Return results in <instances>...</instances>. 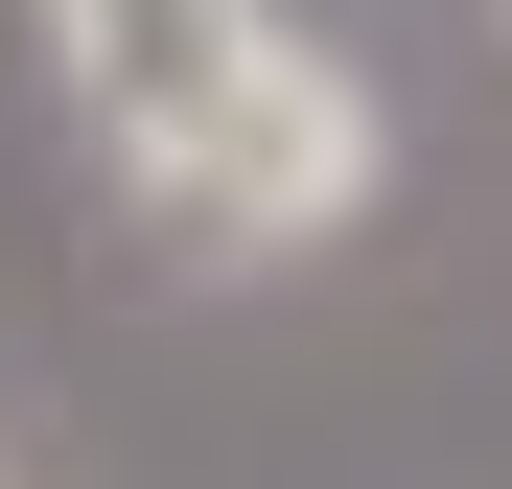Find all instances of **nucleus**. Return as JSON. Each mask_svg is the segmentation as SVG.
Returning a JSON list of instances; mask_svg holds the SVG:
<instances>
[{
    "label": "nucleus",
    "instance_id": "obj_2",
    "mask_svg": "<svg viewBox=\"0 0 512 489\" xmlns=\"http://www.w3.org/2000/svg\"><path fill=\"white\" fill-rule=\"evenodd\" d=\"M256 24H280V0H47V47H70V94H94L117 163L187 140V117H210V70H233Z\"/></svg>",
    "mask_w": 512,
    "mask_h": 489
},
{
    "label": "nucleus",
    "instance_id": "obj_3",
    "mask_svg": "<svg viewBox=\"0 0 512 489\" xmlns=\"http://www.w3.org/2000/svg\"><path fill=\"white\" fill-rule=\"evenodd\" d=\"M0 489H24V466H0Z\"/></svg>",
    "mask_w": 512,
    "mask_h": 489
},
{
    "label": "nucleus",
    "instance_id": "obj_1",
    "mask_svg": "<svg viewBox=\"0 0 512 489\" xmlns=\"http://www.w3.org/2000/svg\"><path fill=\"white\" fill-rule=\"evenodd\" d=\"M373 163H396V117H373V70L350 47H303V24H256L233 70H210V117L140 163L187 233H233V257H303V233H350L373 210Z\"/></svg>",
    "mask_w": 512,
    "mask_h": 489
}]
</instances>
